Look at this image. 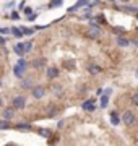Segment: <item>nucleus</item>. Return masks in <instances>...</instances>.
<instances>
[{"mask_svg":"<svg viewBox=\"0 0 138 146\" xmlns=\"http://www.w3.org/2000/svg\"><path fill=\"white\" fill-rule=\"evenodd\" d=\"M11 104H13L15 109H23V107L26 106V98H25V96H16V98H13Z\"/></svg>","mask_w":138,"mask_h":146,"instance_id":"f257e3e1","label":"nucleus"},{"mask_svg":"<svg viewBox=\"0 0 138 146\" xmlns=\"http://www.w3.org/2000/svg\"><path fill=\"white\" fill-rule=\"evenodd\" d=\"M31 93H33V98L41 99V98H44V94H46V89H44L42 86H34V88L31 89Z\"/></svg>","mask_w":138,"mask_h":146,"instance_id":"f03ea898","label":"nucleus"},{"mask_svg":"<svg viewBox=\"0 0 138 146\" xmlns=\"http://www.w3.org/2000/svg\"><path fill=\"white\" fill-rule=\"evenodd\" d=\"M122 120H123V123H127V125H132V123H135V115H133V112L127 110V112L123 114Z\"/></svg>","mask_w":138,"mask_h":146,"instance_id":"7ed1b4c3","label":"nucleus"},{"mask_svg":"<svg viewBox=\"0 0 138 146\" xmlns=\"http://www.w3.org/2000/svg\"><path fill=\"white\" fill-rule=\"evenodd\" d=\"M25 72H26V68L21 67L20 63H16V65H13V73H15L16 78H23V75H25Z\"/></svg>","mask_w":138,"mask_h":146,"instance_id":"20e7f679","label":"nucleus"},{"mask_svg":"<svg viewBox=\"0 0 138 146\" xmlns=\"http://www.w3.org/2000/svg\"><path fill=\"white\" fill-rule=\"evenodd\" d=\"M81 107H83V110H86V112H93V110L96 109V106H94V101H93V99H90V101H85Z\"/></svg>","mask_w":138,"mask_h":146,"instance_id":"39448f33","label":"nucleus"},{"mask_svg":"<svg viewBox=\"0 0 138 146\" xmlns=\"http://www.w3.org/2000/svg\"><path fill=\"white\" fill-rule=\"evenodd\" d=\"M58 76V68L57 67H50L47 68V78L52 80V78H57Z\"/></svg>","mask_w":138,"mask_h":146,"instance_id":"423d86ee","label":"nucleus"},{"mask_svg":"<svg viewBox=\"0 0 138 146\" xmlns=\"http://www.w3.org/2000/svg\"><path fill=\"white\" fill-rule=\"evenodd\" d=\"M85 5H88V0H78L73 7H70L68 11H76V10H80L81 7H85Z\"/></svg>","mask_w":138,"mask_h":146,"instance_id":"0eeeda50","label":"nucleus"},{"mask_svg":"<svg viewBox=\"0 0 138 146\" xmlns=\"http://www.w3.org/2000/svg\"><path fill=\"white\" fill-rule=\"evenodd\" d=\"M16 130L29 131V130H31V123H25V122H20V123H16Z\"/></svg>","mask_w":138,"mask_h":146,"instance_id":"6e6552de","label":"nucleus"},{"mask_svg":"<svg viewBox=\"0 0 138 146\" xmlns=\"http://www.w3.org/2000/svg\"><path fill=\"white\" fill-rule=\"evenodd\" d=\"M117 46L127 47V46H130V41H128V39H125V37H122V36H119V37H117Z\"/></svg>","mask_w":138,"mask_h":146,"instance_id":"1a4fd4ad","label":"nucleus"},{"mask_svg":"<svg viewBox=\"0 0 138 146\" xmlns=\"http://www.w3.org/2000/svg\"><path fill=\"white\" fill-rule=\"evenodd\" d=\"M13 115H15L13 107H7V109L3 110V117H5V119H13Z\"/></svg>","mask_w":138,"mask_h":146,"instance_id":"9d476101","label":"nucleus"},{"mask_svg":"<svg viewBox=\"0 0 138 146\" xmlns=\"http://www.w3.org/2000/svg\"><path fill=\"white\" fill-rule=\"evenodd\" d=\"M111 123L112 125H119V123H120V117H119L117 112H112L111 114Z\"/></svg>","mask_w":138,"mask_h":146,"instance_id":"9b49d317","label":"nucleus"},{"mask_svg":"<svg viewBox=\"0 0 138 146\" xmlns=\"http://www.w3.org/2000/svg\"><path fill=\"white\" fill-rule=\"evenodd\" d=\"M88 72H90L91 75H98L99 72H102V68L99 67V65H90V68H88Z\"/></svg>","mask_w":138,"mask_h":146,"instance_id":"f8f14e48","label":"nucleus"},{"mask_svg":"<svg viewBox=\"0 0 138 146\" xmlns=\"http://www.w3.org/2000/svg\"><path fill=\"white\" fill-rule=\"evenodd\" d=\"M8 128H11V123L8 122V119L0 120V130H8Z\"/></svg>","mask_w":138,"mask_h":146,"instance_id":"ddd939ff","label":"nucleus"},{"mask_svg":"<svg viewBox=\"0 0 138 146\" xmlns=\"http://www.w3.org/2000/svg\"><path fill=\"white\" fill-rule=\"evenodd\" d=\"M37 133H39L41 136H44V138H49V136L52 135V131L47 130V128H39V130H37Z\"/></svg>","mask_w":138,"mask_h":146,"instance_id":"4468645a","label":"nucleus"},{"mask_svg":"<svg viewBox=\"0 0 138 146\" xmlns=\"http://www.w3.org/2000/svg\"><path fill=\"white\" fill-rule=\"evenodd\" d=\"M11 34L15 37H23L25 34H23V31H21V28H11Z\"/></svg>","mask_w":138,"mask_h":146,"instance_id":"2eb2a0df","label":"nucleus"},{"mask_svg":"<svg viewBox=\"0 0 138 146\" xmlns=\"http://www.w3.org/2000/svg\"><path fill=\"white\" fill-rule=\"evenodd\" d=\"M13 50H15V52L18 54V55H25V50H23L21 42H20V44H15V46H13Z\"/></svg>","mask_w":138,"mask_h":146,"instance_id":"dca6fc26","label":"nucleus"},{"mask_svg":"<svg viewBox=\"0 0 138 146\" xmlns=\"http://www.w3.org/2000/svg\"><path fill=\"white\" fill-rule=\"evenodd\" d=\"M107 104H109V94L104 93V96L101 98V107H102V109H106Z\"/></svg>","mask_w":138,"mask_h":146,"instance_id":"f3484780","label":"nucleus"},{"mask_svg":"<svg viewBox=\"0 0 138 146\" xmlns=\"http://www.w3.org/2000/svg\"><path fill=\"white\" fill-rule=\"evenodd\" d=\"M44 63H46V58H39V60H34V62H33V67L41 68V67H44Z\"/></svg>","mask_w":138,"mask_h":146,"instance_id":"a211bd4d","label":"nucleus"},{"mask_svg":"<svg viewBox=\"0 0 138 146\" xmlns=\"http://www.w3.org/2000/svg\"><path fill=\"white\" fill-rule=\"evenodd\" d=\"M21 46H23V50H25V54L31 52V49H33V44H31V42H23Z\"/></svg>","mask_w":138,"mask_h":146,"instance_id":"6ab92c4d","label":"nucleus"},{"mask_svg":"<svg viewBox=\"0 0 138 146\" xmlns=\"http://www.w3.org/2000/svg\"><path fill=\"white\" fill-rule=\"evenodd\" d=\"M62 3H64L62 0H52V2L49 3V8H57V7H60Z\"/></svg>","mask_w":138,"mask_h":146,"instance_id":"aec40b11","label":"nucleus"},{"mask_svg":"<svg viewBox=\"0 0 138 146\" xmlns=\"http://www.w3.org/2000/svg\"><path fill=\"white\" fill-rule=\"evenodd\" d=\"M21 88L23 89H29L31 88V80H23L21 81Z\"/></svg>","mask_w":138,"mask_h":146,"instance_id":"412c9836","label":"nucleus"},{"mask_svg":"<svg viewBox=\"0 0 138 146\" xmlns=\"http://www.w3.org/2000/svg\"><path fill=\"white\" fill-rule=\"evenodd\" d=\"M21 31L25 36H31V34H34V29H31V28H21Z\"/></svg>","mask_w":138,"mask_h":146,"instance_id":"4be33fe9","label":"nucleus"},{"mask_svg":"<svg viewBox=\"0 0 138 146\" xmlns=\"http://www.w3.org/2000/svg\"><path fill=\"white\" fill-rule=\"evenodd\" d=\"M123 10L128 11V13H135V15L138 13V8H135V7H123Z\"/></svg>","mask_w":138,"mask_h":146,"instance_id":"5701e85b","label":"nucleus"},{"mask_svg":"<svg viewBox=\"0 0 138 146\" xmlns=\"http://www.w3.org/2000/svg\"><path fill=\"white\" fill-rule=\"evenodd\" d=\"M96 20H98V23H101L102 25V23H106V16L104 15H98L96 16Z\"/></svg>","mask_w":138,"mask_h":146,"instance_id":"b1692460","label":"nucleus"},{"mask_svg":"<svg viewBox=\"0 0 138 146\" xmlns=\"http://www.w3.org/2000/svg\"><path fill=\"white\" fill-rule=\"evenodd\" d=\"M132 102H133L135 106H138V93H135V94L132 96Z\"/></svg>","mask_w":138,"mask_h":146,"instance_id":"393cba45","label":"nucleus"},{"mask_svg":"<svg viewBox=\"0 0 138 146\" xmlns=\"http://www.w3.org/2000/svg\"><path fill=\"white\" fill-rule=\"evenodd\" d=\"M18 63H20V65H21V67L28 68V63H26V60H25V58H20V60H18Z\"/></svg>","mask_w":138,"mask_h":146,"instance_id":"a878e982","label":"nucleus"},{"mask_svg":"<svg viewBox=\"0 0 138 146\" xmlns=\"http://www.w3.org/2000/svg\"><path fill=\"white\" fill-rule=\"evenodd\" d=\"M0 33L7 34V33H11V29H8V28H0Z\"/></svg>","mask_w":138,"mask_h":146,"instance_id":"bb28decb","label":"nucleus"},{"mask_svg":"<svg viewBox=\"0 0 138 146\" xmlns=\"http://www.w3.org/2000/svg\"><path fill=\"white\" fill-rule=\"evenodd\" d=\"M54 91H55V94H60V93H62V88H60V86H55Z\"/></svg>","mask_w":138,"mask_h":146,"instance_id":"cd10ccee","label":"nucleus"},{"mask_svg":"<svg viewBox=\"0 0 138 146\" xmlns=\"http://www.w3.org/2000/svg\"><path fill=\"white\" fill-rule=\"evenodd\" d=\"M11 18H13V20H18V13H16V11H13V13H11Z\"/></svg>","mask_w":138,"mask_h":146,"instance_id":"c85d7f7f","label":"nucleus"},{"mask_svg":"<svg viewBox=\"0 0 138 146\" xmlns=\"http://www.w3.org/2000/svg\"><path fill=\"white\" fill-rule=\"evenodd\" d=\"M28 20H29V21H34V20H36V15H29V18H28Z\"/></svg>","mask_w":138,"mask_h":146,"instance_id":"c756f323","label":"nucleus"},{"mask_svg":"<svg viewBox=\"0 0 138 146\" xmlns=\"http://www.w3.org/2000/svg\"><path fill=\"white\" fill-rule=\"evenodd\" d=\"M5 37H2V36H0V44H2V46H3V44H5Z\"/></svg>","mask_w":138,"mask_h":146,"instance_id":"7c9ffc66","label":"nucleus"},{"mask_svg":"<svg viewBox=\"0 0 138 146\" xmlns=\"http://www.w3.org/2000/svg\"><path fill=\"white\" fill-rule=\"evenodd\" d=\"M25 13L26 15H31V8H25Z\"/></svg>","mask_w":138,"mask_h":146,"instance_id":"2f4dec72","label":"nucleus"},{"mask_svg":"<svg viewBox=\"0 0 138 146\" xmlns=\"http://www.w3.org/2000/svg\"><path fill=\"white\" fill-rule=\"evenodd\" d=\"M2 106H3V99H2V98H0V107H2Z\"/></svg>","mask_w":138,"mask_h":146,"instance_id":"473e14b6","label":"nucleus"},{"mask_svg":"<svg viewBox=\"0 0 138 146\" xmlns=\"http://www.w3.org/2000/svg\"><path fill=\"white\" fill-rule=\"evenodd\" d=\"M122 2H130V0H122Z\"/></svg>","mask_w":138,"mask_h":146,"instance_id":"72a5a7b5","label":"nucleus"},{"mask_svg":"<svg viewBox=\"0 0 138 146\" xmlns=\"http://www.w3.org/2000/svg\"><path fill=\"white\" fill-rule=\"evenodd\" d=\"M0 88H2V81H0Z\"/></svg>","mask_w":138,"mask_h":146,"instance_id":"f704fd0d","label":"nucleus"},{"mask_svg":"<svg viewBox=\"0 0 138 146\" xmlns=\"http://www.w3.org/2000/svg\"><path fill=\"white\" fill-rule=\"evenodd\" d=\"M137 78H138V72H137Z\"/></svg>","mask_w":138,"mask_h":146,"instance_id":"c9c22d12","label":"nucleus"},{"mask_svg":"<svg viewBox=\"0 0 138 146\" xmlns=\"http://www.w3.org/2000/svg\"><path fill=\"white\" fill-rule=\"evenodd\" d=\"M137 18H138V13H137Z\"/></svg>","mask_w":138,"mask_h":146,"instance_id":"e433bc0d","label":"nucleus"}]
</instances>
